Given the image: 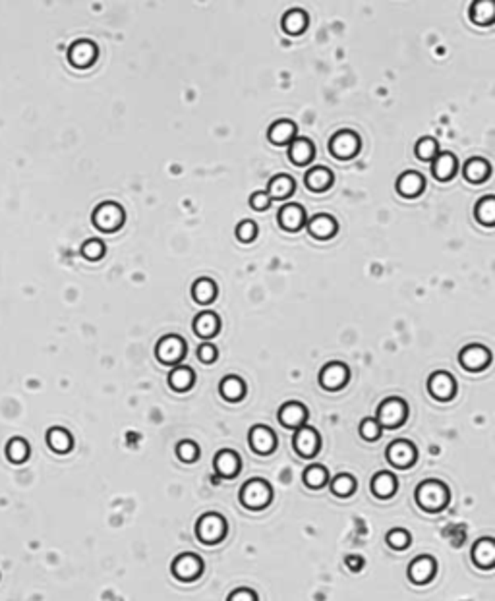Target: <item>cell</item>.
<instances>
[{"mask_svg":"<svg viewBox=\"0 0 495 601\" xmlns=\"http://www.w3.org/2000/svg\"><path fill=\"white\" fill-rule=\"evenodd\" d=\"M194 379H196V375L191 371V367L178 366L174 367L171 375H168V385L173 387L174 391L184 392L188 391L191 385H194Z\"/></svg>","mask_w":495,"mask_h":601,"instance_id":"36","label":"cell"},{"mask_svg":"<svg viewBox=\"0 0 495 601\" xmlns=\"http://www.w3.org/2000/svg\"><path fill=\"white\" fill-rule=\"evenodd\" d=\"M304 182L306 188L312 190V192H325L333 184V173L329 168H325V166H313V168H310L306 173Z\"/></svg>","mask_w":495,"mask_h":601,"instance_id":"22","label":"cell"},{"mask_svg":"<svg viewBox=\"0 0 495 601\" xmlns=\"http://www.w3.org/2000/svg\"><path fill=\"white\" fill-rule=\"evenodd\" d=\"M329 151L333 153V157L343 159H352L354 155H358L360 151V138L358 134H354L352 130H343L337 131L329 141Z\"/></svg>","mask_w":495,"mask_h":601,"instance_id":"7","label":"cell"},{"mask_svg":"<svg viewBox=\"0 0 495 601\" xmlns=\"http://www.w3.org/2000/svg\"><path fill=\"white\" fill-rule=\"evenodd\" d=\"M462 173H464V178H466L469 182L478 184V182H484L487 176H489V173H492V166H489V163H487L486 159L474 157V159H470V161H466V163H464Z\"/></svg>","mask_w":495,"mask_h":601,"instance_id":"31","label":"cell"},{"mask_svg":"<svg viewBox=\"0 0 495 601\" xmlns=\"http://www.w3.org/2000/svg\"><path fill=\"white\" fill-rule=\"evenodd\" d=\"M226 601H258V595H256V592H253V590H248V588H240V590H236V592L230 593Z\"/></svg>","mask_w":495,"mask_h":601,"instance_id":"49","label":"cell"},{"mask_svg":"<svg viewBox=\"0 0 495 601\" xmlns=\"http://www.w3.org/2000/svg\"><path fill=\"white\" fill-rule=\"evenodd\" d=\"M81 255L86 259H89V262H97V259H101L104 255V244L101 240H97V238H91V240H87L81 246Z\"/></svg>","mask_w":495,"mask_h":601,"instance_id":"43","label":"cell"},{"mask_svg":"<svg viewBox=\"0 0 495 601\" xmlns=\"http://www.w3.org/2000/svg\"><path fill=\"white\" fill-rule=\"evenodd\" d=\"M387 543L391 545L393 549H407L410 545V534L407 530H400V528H395L387 534Z\"/></svg>","mask_w":495,"mask_h":601,"instance_id":"46","label":"cell"},{"mask_svg":"<svg viewBox=\"0 0 495 601\" xmlns=\"http://www.w3.org/2000/svg\"><path fill=\"white\" fill-rule=\"evenodd\" d=\"M267 136H269V141L273 145H287L294 140L296 124L290 122V120H277L275 124H271Z\"/></svg>","mask_w":495,"mask_h":601,"instance_id":"26","label":"cell"},{"mask_svg":"<svg viewBox=\"0 0 495 601\" xmlns=\"http://www.w3.org/2000/svg\"><path fill=\"white\" fill-rule=\"evenodd\" d=\"M235 232L236 238H238L240 242L248 244V242L256 240V236H258V225H256L253 221H250V218H246V221H240V223L236 225Z\"/></svg>","mask_w":495,"mask_h":601,"instance_id":"42","label":"cell"},{"mask_svg":"<svg viewBox=\"0 0 495 601\" xmlns=\"http://www.w3.org/2000/svg\"><path fill=\"white\" fill-rule=\"evenodd\" d=\"M372 491L375 497L379 499H387V497L395 495L397 491V479L389 472H377L372 479Z\"/></svg>","mask_w":495,"mask_h":601,"instance_id":"33","label":"cell"},{"mask_svg":"<svg viewBox=\"0 0 495 601\" xmlns=\"http://www.w3.org/2000/svg\"><path fill=\"white\" fill-rule=\"evenodd\" d=\"M474 215L478 218V223L492 227L495 223V198L494 195H486L476 203L474 207Z\"/></svg>","mask_w":495,"mask_h":601,"instance_id":"37","label":"cell"},{"mask_svg":"<svg viewBox=\"0 0 495 601\" xmlns=\"http://www.w3.org/2000/svg\"><path fill=\"white\" fill-rule=\"evenodd\" d=\"M427 391L437 401H451L455 396V391H457V383H455L451 374L435 371L427 379Z\"/></svg>","mask_w":495,"mask_h":601,"instance_id":"11","label":"cell"},{"mask_svg":"<svg viewBox=\"0 0 495 601\" xmlns=\"http://www.w3.org/2000/svg\"><path fill=\"white\" fill-rule=\"evenodd\" d=\"M250 205H252V209L256 211L269 209L271 205L269 195H267L265 192H253L252 195H250Z\"/></svg>","mask_w":495,"mask_h":601,"instance_id":"48","label":"cell"},{"mask_svg":"<svg viewBox=\"0 0 495 601\" xmlns=\"http://www.w3.org/2000/svg\"><path fill=\"white\" fill-rule=\"evenodd\" d=\"M194 332L201 339H211L219 332V317L213 312H201L194 319Z\"/></svg>","mask_w":495,"mask_h":601,"instance_id":"28","label":"cell"},{"mask_svg":"<svg viewBox=\"0 0 495 601\" xmlns=\"http://www.w3.org/2000/svg\"><path fill=\"white\" fill-rule=\"evenodd\" d=\"M416 447L407 439H397L387 447V460L391 462L395 468H410L416 460Z\"/></svg>","mask_w":495,"mask_h":601,"instance_id":"9","label":"cell"},{"mask_svg":"<svg viewBox=\"0 0 495 601\" xmlns=\"http://www.w3.org/2000/svg\"><path fill=\"white\" fill-rule=\"evenodd\" d=\"M354 489H356V479L352 478L350 474H339L337 478L331 481V491L337 497L352 495Z\"/></svg>","mask_w":495,"mask_h":601,"instance_id":"40","label":"cell"},{"mask_svg":"<svg viewBox=\"0 0 495 601\" xmlns=\"http://www.w3.org/2000/svg\"><path fill=\"white\" fill-rule=\"evenodd\" d=\"M6 454H8V458L14 462V464H22V462H26L27 456H29V444H27L26 439L14 437L8 443V447H6Z\"/></svg>","mask_w":495,"mask_h":601,"instance_id":"38","label":"cell"},{"mask_svg":"<svg viewBox=\"0 0 495 601\" xmlns=\"http://www.w3.org/2000/svg\"><path fill=\"white\" fill-rule=\"evenodd\" d=\"M215 470L219 476L223 478H235L236 474L240 472V456L235 451H221L215 454Z\"/></svg>","mask_w":495,"mask_h":601,"instance_id":"23","label":"cell"},{"mask_svg":"<svg viewBox=\"0 0 495 601\" xmlns=\"http://www.w3.org/2000/svg\"><path fill=\"white\" fill-rule=\"evenodd\" d=\"M278 225L288 232H298L306 225V211L298 203H287L278 211Z\"/></svg>","mask_w":495,"mask_h":601,"instance_id":"15","label":"cell"},{"mask_svg":"<svg viewBox=\"0 0 495 601\" xmlns=\"http://www.w3.org/2000/svg\"><path fill=\"white\" fill-rule=\"evenodd\" d=\"M124 209L114 201H104L93 211V225L101 232H114L124 225Z\"/></svg>","mask_w":495,"mask_h":601,"instance_id":"4","label":"cell"},{"mask_svg":"<svg viewBox=\"0 0 495 601\" xmlns=\"http://www.w3.org/2000/svg\"><path fill=\"white\" fill-rule=\"evenodd\" d=\"M416 157L420 161H434L439 153V145L434 138H422V140L416 143Z\"/></svg>","mask_w":495,"mask_h":601,"instance_id":"41","label":"cell"},{"mask_svg":"<svg viewBox=\"0 0 495 601\" xmlns=\"http://www.w3.org/2000/svg\"><path fill=\"white\" fill-rule=\"evenodd\" d=\"M296 453L304 458H312L320 451V435L313 427H298L292 439Z\"/></svg>","mask_w":495,"mask_h":601,"instance_id":"13","label":"cell"},{"mask_svg":"<svg viewBox=\"0 0 495 601\" xmlns=\"http://www.w3.org/2000/svg\"><path fill=\"white\" fill-rule=\"evenodd\" d=\"M217 348L211 344V342H203V344H200V348H198V358H200V362H203V364H213L215 360H217Z\"/></svg>","mask_w":495,"mask_h":601,"instance_id":"47","label":"cell"},{"mask_svg":"<svg viewBox=\"0 0 495 601\" xmlns=\"http://www.w3.org/2000/svg\"><path fill=\"white\" fill-rule=\"evenodd\" d=\"M416 501L418 505L422 506L427 513H437L447 506L449 503V489L441 481L435 479H427L424 483H420L416 489Z\"/></svg>","mask_w":495,"mask_h":601,"instance_id":"1","label":"cell"},{"mask_svg":"<svg viewBox=\"0 0 495 601\" xmlns=\"http://www.w3.org/2000/svg\"><path fill=\"white\" fill-rule=\"evenodd\" d=\"M296 184L294 180L290 178L288 175H277L273 176L269 180V186H267V195H269V200H285V198H288V195H292V192H294Z\"/></svg>","mask_w":495,"mask_h":601,"instance_id":"27","label":"cell"},{"mask_svg":"<svg viewBox=\"0 0 495 601\" xmlns=\"http://www.w3.org/2000/svg\"><path fill=\"white\" fill-rule=\"evenodd\" d=\"M360 435L364 437L366 441H377L382 437V426L377 424L375 418H366L360 424Z\"/></svg>","mask_w":495,"mask_h":601,"instance_id":"45","label":"cell"},{"mask_svg":"<svg viewBox=\"0 0 495 601\" xmlns=\"http://www.w3.org/2000/svg\"><path fill=\"white\" fill-rule=\"evenodd\" d=\"M191 298L200 305L211 304L217 298V285L211 279H198L191 287Z\"/></svg>","mask_w":495,"mask_h":601,"instance_id":"32","label":"cell"},{"mask_svg":"<svg viewBox=\"0 0 495 601\" xmlns=\"http://www.w3.org/2000/svg\"><path fill=\"white\" fill-rule=\"evenodd\" d=\"M273 499V489L261 478H253L246 481L240 489V503L250 511H261L269 505Z\"/></svg>","mask_w":495,"mask_h":601,"instance_id":"2","label":"cell"},{"mask_svg":"<svg viewBox=\"0 0 495 601\" xmlns=\"http://www.w3.org/2000/svg\"><path fill=\"white\" fill-rule=\"evenodd\" d=\"M470 19L476 26H489L495 19V4L492 0H476L470 6Z\"/></svg>","mask_w":495,"mask_h":601,"instance_id":"30","label":"cell"},{"mask_svg":"<svg viewBox=\"0 0 495 601\" xmlns=\"http://www.w3.org/2000/svg\"><path fill=\"white\" fill-rule=\"evenodd\" d=\"M472 561L480 568H492L495 563V543L492 538H482L472 545Z\"/></svg>","mask_w":495,"mask_h":601,"instance_id":"21","label":"cell"},{"mask_svg":"<svg viewBox=\"0 0 495 601\" xmlns=\"http://www.w3.org/2000/svg\"><path fill=\"white\" fill-rule=\"evenodd\" d=\"M409 414V406L407 402L400 399H387L379 404L377 408V424L382 427H399Z\"/></svg>","mask_w":495,"mask_h":601,"instance_id":"6","label":"cell"},{"mask_svg":"<svg viewBox=\"0 0 495 601\" xmlns=\"http://www.w3.org/2000/svg\"><path fill=\"white\" fill-rule=\"evenodd\" d=\"M171 570H173L174 578H178L180 582H191V580H196L201 575L203 563L194 553H182V555L174 559Z\"/></svg>","mask_w":495,"mask_h":601,"instance_id":"8","label":"cell"},{"mask_svg":"<svg viewBox=\"0 0 495 601\" xmlns=\"http://www.w3.org/2000/svg\"><path fill=\"white\" fill-rule=\"evenodd\" d=\"M198 454H200V447L194 443V441H190V439L180 441L178 447H176V456L182 462H194L198 458Z\"/></svg>","mask_w":495,"mask_h":601,"instance_id":"44","label":"cell"},{"mask_svg":"<svg viewBox=\"0 0 495 601\" xmlns=\"http://www.w3.org/2000/svg\"><path fill=\"white\" fill-rule=\"evenodd\" d=\"M97 58V47L91 41H76L70 47L68 61L76 68H89Z\"/></svg>","mask_w":495,"mask_h":601,"instance_id":"16","label":"cell"},{"mask_svg":"<svg viewBox=\"0 0 495 601\" xmlns=\"http://www.w3.org/2000/svg\"><path fill=\"white\" fill-rule=\"evenodd\" d=\"M313 143L308 138H294L288 147V159L294 165H308L313 159Z\"/></svg>","mask_w":495,"mask_h":601,"instance_id":"25","label":"cell"},{"mask_svg":"<svg viewBox=\"0 0 495 601\" xmlns=\"http://www.w3.org/2000/svg\"><path fill=\"white\" fill-rule=\"evenodd\" d=\"M186 354V342L178 335H166L157 342L155 356L161 364L165 366H174L178 364Z\"/></svg>","mask_w":495,"mask_h":601,"instance_id":"5","label":"cell"},{"mask_svg":"<svg viewBox=\"0 0 495 601\" xmlns=\"http://www.w3.org/2000/svg\"><path fill=\"white\" fill-rule=\"evenodd\" d=\"M248 439L252 444V451L258 454H271L277 447V437L267 426H253Z\"/></svg>","mask_w":495,"mask_h":601,"instance_id":"14","label":"cell"},{"mask_svg":"<svg viewBox=\"0 0 495 601\" xmlns=\"http://www.w3.org/2000/svg\"><path fill=\"white\" fill-rule=\"evenodd\" d=\"M306 419H308V408L300 402H287L283 404L278 410V422L288 429H298L302 427Z\"/></svg>","mask_w":495,"mask_h":601,"instance_id":"18","label":"cell"},{"mask_svg":"<svg viewBox=\"0 0 495 601\" xmlns=\"http://www.w3.org/2000/svg\"><path fill=\"white\" fill-rule=\"evenodd\" d=\"M219 392L221 396L228 402H238L246 394V385L240 377L236 375H226L225 379L219 385Z\"/></svg>","mask_w":495,"mask_h":601,"instance_id":"29","label":"cell"},{"mask_svg":"<svg viewBox=\"0 0 495 601\" xmlns=\"http://www.w3.org/2000/svg\"><path fill=\"white\" fill-rule=\"evenodd\" d=\"M304 483L312 489L323 488V486L327 483V468H323L320 464H313L310 468H306Z\"/></svg>","mask_w":495,"mask_h":601,"instance_id":"39","label":"cell"},{"mask_svg":"<svg viewBox=\"0 0 495 601\" xmlns=\"http://www.w3.org/2000/svg\"><path fill=\"white\" fill-rule=\"evenodd\" d=\"M350 371L345 364L340 362H329L327 366H323L320 371V385L325 391H339L347 385Z\"/></svg>","mask_w":495,"mask_h":601,"instance_id":"10","label":"cell"},{"mask_svg":"<svg viewBox=\"0 0 495 601\" xmlns=\"http://www.w3.org/2000/svg\"><path fill=\"white\" fill-rule=\"evenodd\" d=\"M424 176L420 173H414V170H409L404 175L399 176L397 180V192L402 195V198H416L420 193L424 192Z\"/></svg>","mask_w":495,"mask_h":601,"instance_id":"20","label":"cell"},{"mask_svg":"<svg viewBox=\"0 0 495 601\" xmlns=\"http://www.w3.org/2000/svg\"><path fill=\"white\" fill-rule=\"evenodd\" d=\"M306 227H308V232L317 238V240H329L333 236L337 234V221L331 217V215H325V213H320V215H313L310 221H306Z\"/></svg>","mask_w":495,"mask_h":601,"instance_id":"17","label":"cell"},{"mask_svg":"<svg viewBox=\"0 0 495 601\" xmlns=\"http://www.w3.org/2000/svg\"><path fill=\"white\" fill-rule=\"evenodd\" d=\"M457 173V157L453 153H437V157L432 161V175L437 180H451Z\"/></svg>","mask_w":495,"mask_h":601,"instance_id":"24","label":"cell"},{"mask_svg":"<svg viewBox=\"0 0 495 601\" xmlns=\"http://www.w3.org/2000/svg\"><path fill=\"white\" fill-rule=\"evenodd\" d=\"M459 362L464 369L469 371H482L484 367H487V364L492 362V354L486 346H480V344H470L466 348L461 350L459 354Z\"/></svg>","mask_w":495,"mask_h":601,"instance_id":"12","label":"cell"},{"mask_svg":"<svg viewBox=\"0 0 495 601\" xmlns=\"http://www.w3.org/2000/svg\"><path fill=\"white\" fill-rule=\"evenodd\" d=\"M308 27V16L304 10H288L283 16V29L288 35H300Z\"/></svg>","mask_w":495,"mask_h":601,"instance_id":"34","label":"cell"},{"mask_svg":"<svg viewBox=\"0 0 495 601\" xmlns=\"http://www.w3.org/2000/svg\"><path fill=\"white\" fill-rule=\"evenodd\" d=\"M47 443H49V447L54 453L64 454L72 449L74 441H72V435L64 427H51L49 433H47Z\"/></svg>","mask_w":495,"mask_h":601,"instance_id":"35","label":"cell"},{"mask_svg":"<svg viewBox=\"0 0 495 601\" xmlns=\"http://www.w3.org/2000/svg\"><path fill=\"white\" fill-rule=\"evenodd\" d=\"M435 575V561L427 555L416 557L409 565V578L414 584L430 582Z\"/></svg>","mask_w":495,"mask_h":601,"instance_id":"19","label":"cell"},{"mask_svg":"<svg viewBox=\"0 0 495 601\" xmlns=\"http://www.w3.org/2000/svg\"><path fill=\"white\" fill-rule=\"evenodd\" d=\"M345 565H347L350 570L358 572V570L364 566V559L360 557V555H347V557H345Z\"/></svg>","mask_w":495,"mask_h":601,"instance_id":"50","label":"cell"},{"mask_svg":"<svg viewBox=\"0 0 495 601\" xmlns=\"http://www.w3.org/2000/svg\"><path fill=\"white\" fill-rule=\"evenodd\" d=\"M226 534V520L217 513H207L201 516L196 524V536L201 543H219L225 538Z\"/></svg>","mask_w":495,"mask_h":601,"instance_id":"3","label":"cell"}]
</instances>
